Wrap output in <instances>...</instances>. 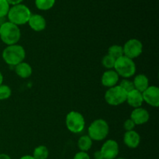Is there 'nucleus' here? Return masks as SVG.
<instances>
[{"label":"nucleus","mask_w":159,"mask_h":159,"mask_svg":"<svg viewBox=\"0 0 159 159\" xmlns=\"http://www.w3.org/2000/svg\"><path fill=\"white\" fill-rule=\"evenodd\" d=\"M2 59L7 65L16 66L24 61L26 57V51L24 48L20 44H13L7 46L2 51Z\"/></svg>","instance_id":"1"},{"label":"nucleus","mask_w":159,"mask_h":159,"mask_svg":"<svg viewBox=\"0 0 159 159\" xmlns=\"http://www.w3.org/2000/svg\"><path fill=\"white\" fill-rule=\"evenodd\" d=\"M21 32L18 26L10 23L5 22L0 26V39L2 41L6 44L9 45L16 44L20 40Z\"/></svg>","instance_id":"2"},{"label":"nucleus","mask_w":159,"mask_h":159,"mask_svg":"<svg viewBox=\"0 0 159 159\" xmlns=\"http://www.w3.org/2000/svg\"><path fill=\"white\" fill-rule=\"evenodd\" d=\"M31 15L30 9L26 5L18 4L10 7L7 16L9 22L19 26L27 23Z\"/></svg>","instance_id":"3"},{"label":"nucleus","mask_w":159,"mask_h":159,"mask_svg":"<svg viewBox=\"0 0 159 159\" xmlns=\"http://www.w3.org/2000/svg\"><path fill=\"white\" fill-rule=\"evenodd\" d=\"M110 126L103 119L95 120L88 128V136L93 141H103L108 136Z\"/></svg>","instance_id":"4"},{"label":"nucleus","mask_w":159,"mask_h":159,"mask_svg":"<svg viewBox=\"0 0 159 159\" xmlns=\"http://www.w3.org/2000/svg\"><path fill=\"white\" fill-rule=\"evenodd\" d=\"M113 68L118 75L124 79H129L136 73V65L134 60L124 55L116 59Z\"/></svg>","instance_id":"5"},{"label":"nucleus","mask_w":159,"mask_h":159,"mask_svg":"<svg viewBox=\"0 0 159 159\" xmlns=\"http://www.w3.org/2000/svg\"><path fill=\"white\" fill-rule=\"evenodd\" d=\"M65 125L70 132L73 134H79L83 131L85 129V118L82 113L72 110L66 115Z\"/></svg>","instance_id":"6"},{"label":"nucleus","mask_w":159,"mask_h":159,"mask_svg":"<svg viewBox=\"0 0 159 159\" xmlns=\"http://www.w3.org/2000/svg\"><path fill=\"white\" fill-rule=\"evenodd\" d=\"M127 93L120 85L109 88L104 95V99L107 104L113 107L120 106L126 102Z\"/></svg>","instance_id":"7"},{"label":"nucleus","mask_w":159,"mask_h":159,"mask_svg":"<svg viewBox=\"0 0 159 159\" xmlns=\"http://www.w3.org/2000/svg\"><path fill=\"white\" fill-rule=\"evenodd\" d=\"M123 49H124V55L134 60L142 54L143 44L141 40L138 39H130L124 43Z\"/></svg>","instance_id":"8"},{"label":"nucleus","mask_w":159,"mask_h":159,"mask_svg":"<svg viewBox=\"0 0 159 159\" xmlns=\"http://www.w3.org/2000/svg\"><path fill=\"white\" fill-rule=\"evenodd\" d=\"M99 151L103 159H116L119 155V144L115 140H107L102 144Z\"/></svg>","instance_id":"9"},{"label":"nucleus","mask_w":159,"mask_h":159,"mask_svg":"<svg viewBox=\"0 0 159 159\" xmlns=\"http://www.w3.org/2000/svg\"><path fill=\"white\" fill-rule=\"evenodd\" d=\"M144 102L151 107L157 108L159 107V89L156 85H149L142 93Z\"/></svg>","instance_id":"10"},{"label":"nucleus","mask_w":159,"mask_h":159,"mask_svg":"<svg viewBox=\"0 0 159 159\" xmlns=\"http://www.w3.org/2000/svg\"><path fill=\"white\" fill-rule=\"evenodd\" d=\"M130 119L134 121L135 125H143L148 122L150 119V114L146 109L143 107L134 109L130 113Z\"/></svg>","instance_id":"11"},{"label":"nucleus","mask_w":159,"mask_h":159,"mask_svg":"<svg viewBox=\"0 0 159 159\" xmlns=\"http://www.w3.org/2000/svg\"><path fill=\"white\" fill-rule=\"evenodd\" d=\"M119 80L120 76L113 69L107 70V71H104L102 77H101L102 85L108 89L115 86V85H117Z\"/></svg>","instance_id":"12"},{"label":"nucleus","mask_w":159,"mask_h":159,"mask_svg":"<svg viewBox=\"0 0 159 159\" xmlns=\"http://www.w3.org/2000/svg\"><path fill=\"white\" fill-rule=\"evenodd\" d=\"M30 27L35 32H41L47 26V21L43 16L40 14H32L28 21Z\"/></svg>","instance_id":"13"},{"label":"nucleus","mask_w":159,"mask_h":159,"mask_svg":"<svg viewBox=\"0 0 159 159\" xmlns=\"http://www.w3.org/2000/svg\"><path fill=\"white\" fill-rule=\"evenodd\" d=\"M124 143L129 148H137L141 144V136L134 130L126 131L124 136Z\"/></svg>","instance_id":"14"},{"label":"nucleus","mask_w":159,"mask_h":159,"mask_svg":"<svg viewBox=\"0 0 159 159\" xmlns=\"http://www.w3.org/2000/svg\"><path fill=\"white\" fill-rule=\"evenodd\" d=\"M126 102L128 103L129 106L133 107L134 109L141 107L143 102H144L142 93L136 89H133L132 91L129 92L127 94Z\"/></svg>","instance_id":"15"},{"label":"nucleus","mask_w":159,"mask_h":159,"mask_svg":"<svg viewBox=\"0 0 159 159\" xmlns=\"http://www.w3.org/2000/svg\"><path fill=\"white\" fill-rule=\"evenodd\" d=\"M16 74L21 79H27L30 77L33 73L32 67L26 62H21L15 66Z\"/></svg>","instance_id":"16"},{"label":"nucleus","mask_w":159,"mask_h":159,"mask_svg":"<svg viewBox=\"0 0 159 159\" xmlns=\"http://www.w3.org/2000/svg\"><path fill=\"white\" fill-rule=\"evenodd\" d=\"M133 83L134 89L143 93L149 86L148 78L144 74H138L134 77Z\"/></svg>","instance_id":"17"},{"label":"nucleus","mask_w":159,"mask_h":159,"mask_svg":"<svg viewBox=\"0 0 159 159\" xmlns=\"http://www.w3.org/2000/svg\"><path fill=\"white\" fill-rule=\"evenodd\" d=\"M93 140L88 136V135H83L80 137L78 141V148H79L80 152H87L90 150L93 146Z\"/></svg>","instance_id":"18"},{"label":"nucleus","mask_w":159,"mask_h":159,"mask_svg":"<svg viewBox=\"0 0 159 159\" xmlns=\"http://www.w3.org/2000/svg\"><path fill=\"white\" fill-rule=\"evenodd\" d=\"M32 156L35 159H48L49 150L45 145H39L34 148Z\"/></svg>","instance_id":"19"},{"label":"nucleus","mask_w":159,"mask_h":159,"mask_svg":"<svg viewBox=\"0 0 159 159\" xmlns=\"http://www.w3.org/2000/svg\"><path fill=\"white\" fill-rule=\"evenodd\" d=\"M55 1L56 0H35V6L40 10L47 11L54 6Z\"/></svg>","instance_id":"20"},{"label":"nucleus","mask_w":159,"mask_h":159,"mask_svg":"<svg viewBox=\"0 0 159 159\" xmlns=\"http://www.w3.org/2000/svg\"><path fill=\"white\" fill-rule=\"evenodd\" d=\"M108 54L114 57L115 59H118L119 57L124 56V49L123 47L118 44H113L108 48Z\"/></svg>","instance_id":"21"},{"label":"nucleus","mask_w":159,"mask_h":159,"mask_svg":"<svg viewBox=\"0 0 159 159\" xmlns=\"http://www.w3.org/2000/svg\"><path fill=\"white\" fill-rule=\"evenodd\" d=\"M115 62H116V59L112 57V56H110V54H107L102 57L101 63H102V66L104 68H107V70H110L114 68Z\"/></svg>","instance_id":"22"},{"label":"nucleus","mask_w":159,"mask_h":159,"mask_svg":"<svg viewBox=\"0 0 159 159\" xmlns=\"http://www.w3.org/2000/svg\"><path fill=\"white\" fill-rule=\"evenodd\" d=\"M12 95V89L7 85H0V100H6L8 99Z\"/></svg>","instance_id":"23"},{"label":"nucleus","mask_w":159,"mask_h":159,"mask_svg":"<svg viewBox=\"0 0 159 159\" xmlns=\"http://www.w3.org/2000/svg\"><path fill=\"white\" fill-rule=\"evenodd\" d=\"M120 86L126 92V93H129V92L132 91L134 89V86L133 81L129 80L128 79H124L120 83Z\"/></svg>","instance_id":"24"},{"label":"nucleus","mask_w":159,"mask_h":159,"mask_svg":"<svg viewBox=\"0 0 159 159\" xmlns=\"http://www.w3.org/2000/svg\"><path fill=\"white\" fill-rule=\"evenodd\" d=\"M9 9H10V5L6 0H0V18L6 16Z\"/></svg>","instance_id":"25"},{"label":"nucleus","mask_w":159,"mask_h":159,"mask_svg":"<svg viewBox=\"0 0 159 159\" xmlns=\"http://www.w3.org/2000/svg\"><path fill=\"white\" fill-rule=\"evenodd\" d=\"M136 127L134 121L130 118L127 119L124 123V128L126 131H130V130H134V127Z\"/></svg>","instance_id":"26"},{"label":"nucleus","mask_w":159,"mask_h":159,"mask_svg":"<svg viewBox=\"0 0 159 159\" xmlns=\"http://www.w3.org/2000/svg\"><path fill=\"white\" fill-rule=\"evenodd\" d=\"M73 159H91L89 155L85 152H79L74 155Z\"/></svg>","instance_id":"27"},{"label":"nucleus","mask_w":159,"mask_h":159,"mask_svg":"<svg viewBox=\"0 0 159 159\" xmlns=\"http://www.w3.org/2000/svg\"><path fill=\"white\" fill-rule=\"evenodd\" d=\"M8 2L9 5H12V6H16V5L18 4H21L23 0H6Z\"/></svg>","instance_id":"28"},{"label":"nucleus","mask_w":159,"mask_h":159,"mask_svg":"<svg viewBox=\"0 0 159 159\" xmlns=\"http://www.w3.org/2000/svg\"><path fill=\"white\" fill-rule=\"evenodd\" d=\"M94 158L95 159H103L102 158V155L101 154L100 151H97L94 153Z\"/></svg>","instance_id":"29"},{"label":"nucleus","mask_w":159,"mask_h":159,"mask_svg":"<svg viewBox=\"0 0 159 159\" xmlns=\"http://www.w3.org/2000/svg\"><path fill=\"white\" fill-rule=\"evenodd\" d=\"M0 159H11V158L9 155H7V154L1 153L0 154Z\"/></svg>","instance_id":"30"},{"label":"nucleus","mask_w":159,"mask_h":159,"mask_svg":"<svg viewBox=\"0 0 159 159\" xmlns=\"http://www.w3.org/2000/svg\"><path fill=\"white\" fill-rule=\"evenodd\" d=\"M20 159H35L32 155H23V156L20 157Z\"/></svg>","instance_id":"31"},{"label":"nucleus","mask_w":159,"mask_h":159,"mask_svg":"<svg viewBox=\"0 0 159 159\" xmlns=\"http://www.w3.org/2000/svg\"><path fill=\"white\" fill-rule=\"evenodd\" d=\"M3 79H4V78H3L2 73L0 71V85H2V84H3Z\"/></svg>","instance_id":"32"},{"label":"nucleus","mask_w":159,"mask_h":159,"mask_svg":"<svg viewBox=\"0 0 159 159\" xmlns=\"http://www.w3.org/2000/svg\"><path fill=\"white\" fill-rule=\"evenodd\" d=\"M116 159H125V158H116Z\"/></svg>","instance_id":"33"}]
</instances>
